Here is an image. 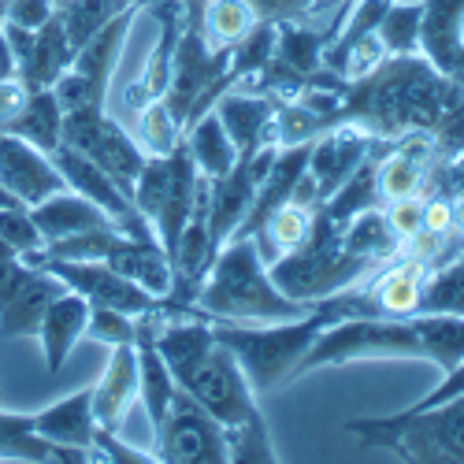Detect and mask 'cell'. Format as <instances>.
Here are the masks:
<instances>
[{"label": "cell", "instance_id": "6da1fadb", "mask_svg": "<svg viewBox=\"0 0 464 464\" xmlns=\"http://www.w3.org/2000/svg\"><path fill=\"white\" fill-rule=\"evenodd\" d=\"M152 342L175 375L179 391H186L201 409H208L227 435V457L242 464H276L279 450L267 431V420L256 405V391L249 386L235 353L216 338L212 320L189 313H160L152 316Z\"/></svg>", "mask_w": 464, "mask_h": 464}, {"label": "cell", "instance_id": "7a4b0ae2", "mask_svg": "<svg viewBox=\"0 0 464 464\" xmlns=\"http://www.w3.org/2000/svg\"><path fill=\"white\" fill-rule=\"evenodd\" d=\"M460 101L464 90L450 82L428 56H386L368 74L345 82L334 123L361 127L379 141H398L405 134H431Z\"/></svg>", "mask_w": 464, "mask_h": 464}, {"label": "cell", "instance_id": "3957f363", "mask_svg": "<svg viewBox=\"0 0 464 464\" xmlns=\"http://www.w3.org/2000/svg\"><path fill=\"white\" fill-rule=\"evenodd\" d=\"M313 304H301L286 297L256 249L253 238H230L219 246L208 276L193 297V313L208 320H227V324H279V320H297Z\"/></svg>", "mask_w": 464, "mask_h": 464}, {"label": "cell", "instance_id": "277c9868", "mask_svg": "<svg viewBox=\"0 0 464 464\" xmlns=\"http://www.w3.org/2000/svg\"><path fill=\"white\" fill-rule=\"evenodd\" d=\"M334 324V313L327 301H313L304 316L297 320H279V324H227L212 320L216 338L227 345L235 361L242 364L246 379L256 394H272L279 386H290L297 379L301 357L316 334Z\"/></svg>", "mask_w": 464, "mask_h": 464}, {"label": "cell", "instance_id": "5b68a950", "mask_svg": "<svg viewBox=\"0 0 464 464\" xmlns=\"http://www.w3.org/2000/svg\"><path fill=\"white\" fill-rule=\"evenodd\" d=\"M375 267H382V264L345 249L338 223L324 208H316L308 238L297 249H290L279 260L267 264V276H272V283L286 297H294L301 304H313V301H324L331 294H342V290L364 283Z\"/></svg>", "mask_w": 464, "mask_h": 464}, {"label": "cell", "instance_id": "8992f818", "mask_svg": "<svg viewBox=\"0 0 464 464\" xmlns=\"http://www.w3.org/2000/svg\"><path fill=\"white\" fill-rule=\"evenodd\" d=\"M345 431L409 464H464V394L420 412L345 420Z\"/></svg>", "mask_w": 464, "mask_h": 464}, {"label": "cell", "instance_id": "52a82bcc", "mask_svg": "<svg viewBox=\"0 0 464 464\" xmlns=\"http://www.w3.org/2000/svg\"><path fill=\"white\" fill-rule=\"evenodd\" d=\"M357 361H423L412 320L394 316H350L327 324L301 357L297 379L316 368H342Z\"/></svg>", "mask_w": 464, "mask_h": 464}, {"label": "cell", "instance_id": "ba28073f", "mask_svg": "<svg viewBox=\"0 0 464 464\" xmlns=\"http://www.w3.org/2000/svg\"><path fill=\"white\" fill-rule=\"evenodd\" d=\"M227 63H230V49H212L201 30L182 26L175 63H171V79H168V90L160 97L171 108L182 134L198 115H205L230 86H235Z\"/></svg>", "mask_w": 464, "mask_h": 464}, {"label": "cell", "instance_id": "9c48e42d", "mask_svg": "<svg viewBox=\"0 0 464 464\" xmlns=\"http://www.w3.org/2000/svg\"><path fill=\"white\" fill-rule=\"evenodd\" d=\"M152 453L164 464H227V435L219 420L186 391H175L160 428L152 431Z\"/></svg>", "mask_w": 464, "mask_h": 464}, {"label": "cell", "instance_id": "30bf717a", "mask_svg": "<svg viewBox=\"0 0 464 464\" xmlns=\"http://www.w3.org/2000/svg\"><path fill=\"white\" fill-rule=\"evenodd\" d=\"M63 145L86 152V157L97 168H104L130 198L134 179L145 164V149L138 145V138H130L120 123H115L104 108L63 111Z\"/></svg>", "mask_w": 464, "mask_h": 464}, {"label": "cell", "instance_id": "8fae6325", "mask_svg": "<svg viewBox=\"0 0 464 464\" xmlns=\"http://www.w3.org/2000/svg\"><path fill=\"white\" fill-rule=\"evenodd\" d=\"M37 267H45L49 276H56L67 290L82 294L90 304H104V308H120L127 316H149L160 313L164 301L152 297L149 290H141L138 283H130L127 276H120L115 267H108L104 260H60V256H42L34 260Z\"/></svg>", "mask_w": 464, "mask_h": 464}, {"label": "cell", "instance_id": "7c38bea8", "mask_svg": "<svg viewBox=\"0 0 464 464\" xmlns=\"http://www.w3.org/2000/svg\"><path fill=\"white\" fill-rule=\"evenodd\" d=\"M0 189L12 201L34 208L63 189V175L49 152H42L12 130H0Z\"/></svg>", "mask_w": 464, "mask_h": 464}, {"label": "cell", "instance_id": "4fadbf2b", "mask_svg": "<svg viewBox=\"0 0 464 464\" xmlns=\"http://www.w3.org/2000/svg\"><path fill=\"white\" fill-rule=\"evenodd\" d=\"M435 164H439V157H435L431 134H405V138L391 141L375 168V186H379L382 205L428 193Z\"/></svg>", "mask_w": 464, "mask_h": 464}, {"label": "cell", "instance_id": "5bb4252c", "mask_svg": "<svg viewBox=\"0 0 464 464\" xmlns=\"http://www.w3.org/2000/svg\"><path fill=\"white\" fill-rule=\"evenodd\" d=\"M375 145H379V138H372V134H364L361 127H350V123L331 127V130H324L313 141V149H308L304 175L313 179L320 201H327L331 193L364 164V157H368Z\"/></svg>", "mask_w": 464, "mask_h": 464}, {"label": "cell", "instance_id": "9a60e30c", "mask_svg": "<svg viewBox=\"0 0 464 464\" xmlns=\"http://www.w3.org/2000/svg\"><path fill=\"white\" fill-rule=\"evenodd\" d=\"M141 8L157 19L160 34H157V45H152V53L145 60V71L138 74V82L127 86V104L130 108H141L149 101L164 97L168 79H171V63H175V49H179V37H182V26H186L179 0H141Z\"/></svg>", "mask_w": 464, "mask_h": 464}, {"label": "cell", "instance_id": "2e32d148", "mask_svg": "<svg viewBox=\"0 0 464 464\" xmlns=\"http://www.w3.org/2000/svg\"><path fill=\"white\" fill-rule=\"evenodd\" d=\"M276 108H279V101H276L272 93L238 90V86H230V90L212 104V111L219 115L223 130L230 134V141H235V149H238V157H253L256 149L276 145V141H272Z\"/></svg>", "mask_w": 464, "mask_h": 464}, {"label": "cell", "instance_id": "e0dca14e", "mask_svg": "<svg viewBox=\"0 0 464 464\" xmlns=\"http://www.w3.org/2000/svg\"><path fill=\"white\" fill-rule=\"evenodd\" d=\"M431 267L423 264L420 256H394L386 260L382 267L364 279V294L372 301V308L379 316H394V320H412L423 304V283H428Z\"/></svg>", "mask_w": 464, "mask_h": 464}, {"label": "cell", "instance_id": "ac0fdd59", "mask_svg": "<svg viewBox=\"0 0 464 464\" xmlns=\"http://www.w3.org/2000/svg\"><path fill=\"white\" fill-rule=\"evenodd\" d=\"M138 401V345H111V357L93 382V420L101 431L127 428L130 405Z\"/></svg>", "mask_w": 464, "mask_h": 464}, {"label": "cell", "instance_id": "d6986e66", "mask_svg": "<svg viewBox=\"0 0 464 464\" xmlns=\"http://www.w3.org/2000/svg\"><path fill=\"white\" fill-rule=\"evenodd\" d=\"M138 12H141V5L123 8L111 23H104L86 45L74 49L71 71L79 74V79H82L101 101H108L111 74H115V67H120V56H123V45H127V37H130V26H134Z\"/></svg>", "mask_w": 464, "mask_h": 464}, {"label": "cell", "instance_id": "ffe728a7", "mask_svg": "<svg viewBox=\"0 0 464 464\" xmlns=\"http://www.w3.org/2000/svg\"><path fill=\"white\" fill-rule=\"evenodd\" d=\"M86 320H90V301L74 290H63L53 297V304L45 308L42 324H37V342H42V357H45V372L60 375V368L67 364V357L74 353V345L86 338Z\"/></svg>", "mask_w": 464, "mask_h": 464}, {"label": "cell", "instance_id": "44dd1931", "mask_svg": "<svg viewBox=\"0 0 464 464\" xmlns=\"http://www.w3.org/2000/svg\"><path fill=\"white\" fill-rule=\"evenodd\" d=\"M104 264L115 267L120 276L149 290L152 297H168L171 294V260L160 246V238H138V235H115L111 249L104 253Z\"/></svg>", "mask_w": 464, "mask_h": 464}, {"label": "cell", "instance_id": "7402d4cb", "mask_svg": "<svg viewBox=\"0 0 464 464\" xmlns=\"http://www.w3.org/2000/svg\"><path fill=\"white\" fill-rule=\"evenodd\" d=\"M0 460H30V464H90L97 460L90 450H71L49 442L34 431V416L0 409Z\"/></svg>", "mask_w": 464, "mask_h": 464}, {"label": "cell", "instance_id": "603a6c76", "mask_svg": "<svg viewBox=\"0 0 464 464\" xmlns=\"http://www.w3.org/2000/svg\"><path fill=\"white\" fill-rule=\"evenodd\" d=\"M198 182H201V171L198 164H193L189 157V149L186 141H179L171 149V179H168V193H164V201H160V212L152 216V230H157V238L171 260V249L182 235V227L193 212V198H198Z\"/></svg>", "mask_w": 464, "mask_h": 464}, {"label": "cell", "instance_id": "cb8c5ba5", "mask_svg": "<svg viewBox=\"0 0 464 464\" xmlns=\"http://www.w3.org/2000/svg\"><path fill=\"white\" fill-rule=\"evenodd\" d=\"M34 416V431L49 439V442H60V446H71V450H90L93 453V435H97V420H93V386H82L45 409L30 412Z\"/></svg>", "mask_w": 464, "mask_h": 464}, {"label": "cell", "instance_id": "d4e9b609", "mask_svg": "<svg viewBox=\"0 0 464 464\" xmlns=\"http://www.w3.org/2000/svg\"><path fill=\"white\" fill-rule=\"evenodd\" d=\"M37 230H42L45 246L49 242H60V238H74V235H86V230H101V227H115V219L97 208L90 198H82V193L74 189H60L53 193V198H45L42 205L30 208Z\"/></svg>", "mask_w": 464, "mask_h": 464}, {"label": "cell", "instance_id": "484cf974", "mask_svg": "<svg viewBox=\"0 0 464 464\" xmlns=\"http://www.w3.org/2000/svg\"><path fill=\"white\" fill-rule=\"evenodd\" d=\"M420 56H428L446 79L464 49V0H420Z\"/></svg>", "mask_w": 464, "mask_h": 464}, {"label": "cell", "instance_id": "4316f807", "mask_svg": "<svg viewBox=\"0 0 464 464\" xmlns=\"http://www.w3.org/2000/svg\"><path fill=\"white\" fill-rule=\"evenodd\" d=\"M71 60H74V45H71V37L60 23V12H56L45 26L34 30V45H30L26 63L19 67V79L26 90H49L71 67Z\"/></svg>", "mask_w": 464, "mask_h": 464}, {"label": "cell", "instance_id": "83f0119b", "mask_svg": "<svg viewBox=\"0 0 464 464\" xmlns=\"http://www.w3.org/2000/svg\"><path fill=\"white\" fill-rule=\"evenodd\" d=\"M37 267V264H34ZM67 286L56 279V276H49L45 267H37V276L0 308V334L5 338H30V334H37V324H42V316H45V308L53 304V297L56 294H63Z\"/></svg>", "mask_w": 464, "mask_h": 464}, {"label": "cell", "instance_id": "f1b7e54d", "mask_svg": "<svg viewBox=\"0 0 464 464\" xmlns=\"http://www.w3.org/2000/svg\"><path fill=\"white\" fill-rule=\"evenodd\" d=\"M182 141H186L193 164H198V171L205 179H219V175H227L230 168L238 164V149H235V141H230V134L223 130L219 115L212 108L186 127Z\"/></svg>", "mask_w": 464, "mask_h": 464}, {"label": "cell", "instance_id": "f546056e", "mask_svg": "<svg viewBox=\"0 0 464 464\" xmlns=\"http://www.w3.org/2000/svg\"><path fill=\"white\" fill-rule=\"evenodd\" d=\"M416 338H420V353L431 368H439V375H446L450 368H457L464 361V316H450V313H416L412 316Z\"/></svg>", "mask_w": 464, "mask_h": 464}, {"label": "cell", "instance_id": "4dcf8cb0", "mask_svg": "<svg viewBox=\"0 0 464 464\" xmlns=\"http://www.w3.org/2000/svg\"><path fill=\"white\" fill-rule=\"evenodd\" d=\"M386 145H391V141H379V145L368 152V157H364V164L320 205L334 223H345L350 216H357V212H364V208H382L379 186H375V168H379V157L386 152Z\"/></svg>", "mask_w": 464, "mask_h": 464}, {"label": "cell", "instance_id": "1f68e13d", "mask_svg": "<svg viewBox=\"0 0 464 464\" xmlns=\"http://www.w3.org/2000/svg\"><path fill=\"white\" fill-rule=\"evenodd\" d=\"M313 216H316V208H304V205H297V201H286L283 208H276L272 216H267L264 227L253 235V242H256L264 264H272V260H279L283 253L297 249V246L308 238V230H313Z\"/></svg>", "mask_w": 464, "mask_h": 464}, {"label": "cell", "instance_id": "d6a6232c", "mask_svg": "<svg viewBox=\"0 0 464 464\" xmlns=\"http://www.w3.org/2000/svg\"><path fill=\"white\" fill-rule=\"evenodd\" d=\"M342 230V246L357 253V256H368L375 264H386L401 253V242L394 238V230L386 227V216L382 208H364L357 216H350L345 223H338Z\"/></svg>", "mask_w": 464, "mask_h": 464}, {"label": "cell", "instance_id": "836d02e7", "mask_svg": "<svg viewBox=\"0 0 464 464\" xmlns=\"http://www.w3.org/2000/svg\"><path fill=\"white\" fill-rule=\"evenodd\" d=\"M8 130L26 138L30 145H37L42 152H53L63 141V108L53 97V90H30L23 111L15 115V123Z\"/></svg>", "mask_w": 464, "mask_h": 464}, {"label": "cell", "instance_id": "e575fe53", "mask_svg": "<svg viewBox=\"0 0 464 464\" xmlns=\"http://www.w3.org/2000/svg\"><path fill=\"white\" fill-rule=\"evenodd\" d=\"M256 26V12L249 0H208L201 15V34L212 49H230Z\"/></svg>", "mask_w": 464, "mask_h": 464}, {"label": "cell", "instance_id": "d590c367", "mask_svg": "<svg viewBox=\"0 0 464 464\" xmlns=\"http://www.w3.org/2000/svg\"><path fill=\"white\" fill-rule=\"evenodd\" d=\"M420 19H423V5L412 0H391L375 26V37L382 42L386 56H416L420 53Z\"/></svg>", "mask_w": 464, "mask_h": 464}, {"label": "cell", "instance_id": "8d00e7d4", "mask_svg": "<svg viewBox=\"0 0 464 464\" xmlns=\"http://www.w3.org/2000/svg\"><path fill=\"white\" fill-rule=\"evenodd\" d=\"M420 313H450V316H464V249L431 267L428 283H423V304Z\"/></svg>", "mask_w": 464, "mask_h": 464}, {"label": "cell", "instance_id": "74e56055", "mask_svg": "<svg viewBox=\"0 0 464 464\" xmlns=\"http://www.w3.org/2000/svg\"><path fill=\"white\" fill-rule=\"evenodd\" d=\"M276 26L279 23H272V19H256V26L242 37V42L230 45L227 71H230V79H235V86L256 79V74L267 67V60H272V53H276Z\"/></svg>", "mask_w": 464, "mask_h": 464}, {"label": "cell", "instance_id": "f35d334b", "mask_svg": "<svg viewBox=\"0 0 464 464\" xmlns=\"http://www.w3.org/2000/svg\"><path fill=\"white\" fill-rule=\"evenodd\" d=\"M130 5H134V0H63V5H60V23H63V30L71 37V45L79 49V45L90 42V37L104 23H111L115 15H120L123 8H130Z\"/></svg>", "mask_w": 464, "mask_h": 464}, {"label": "cell", "instance_id": "ab89813d", "mask_svg": "<svg viewBox=\"0 0 464 464\" xmlns=\"http://www.w3.org/2000/svg\"><path fill=\"white\" fill-rule=\"evenodd\" d=\"M179 141H182V127L175 123L171 108L160 97L138 108V145L145 149V157H168Z\"/></svg>", "mask_w": 464, "mask_h": 464}, {"label": "cell", "instance_id": "60d3db41", "mask_svg": "<svg viewBox=\"0 0 464 464\" xmlns=\"http://www.w3.org/2000/svg\"><path fill=\"white\" fill-rule=\"evenodd\" d=\"M0 238H5L23 260L45 249V238H42V230H37L26 205H0Z\"/></svg>", "mask_w": 464, "mask_h": 464}, {"label": "cell", "instance_id": "b9f144b4", "mask_svg": "<svg viewBox=\"0 0 464 464\" xmlns=\"http://www.w3.org/2000/svg\"><path fill=\"white\" fill-rule=\"evenodd\" d=\"M86 334L101 345H134L138 342V320L120 313V308H104V304H90V320H86Z\"/></svg>", "mask_w": 464, "mask_h": 464}, {"label": "cell", "instance_id": "7bdbcfd3", "mask_svg": "<svg viewBox=\"0 0 464 464\" xmlns=\"http://www.w3.org/2000/svg\"><path fill=\"white\" fill-rule=\"evenodd\" d=\"M382 216H386V227L394 230V238H398L401 246H409V242L420 235V223H423V193H420V198L386 201V205H382Z\"/></svg>", "mask_w": 464, "mask_h": 464}, {"label": "cell", "instance_id": "ee69618b", "mask_svg": "<svg viewBox=\"0 0 464 464\" xmlns=\"http://www.w3.org/2000/svg\"><path fill=\"white\" fill-rule=\"evenodd\" d=\"M93 457L108 460V464H152V460H157V453H152V450H138V446L123 442L120 431H101V428L93 435Z\"/></svg>", "mask_w": 464, "mask_h": 464}, {"label": "cell", "instance_id": "f6af8a7d", "mask_svg": "<svg viewBox=\"0 0 464 464\" xmlns=\"http://www.w3.org/2000/svg\"><path fill=\"white\" fill-rule=\"evenodd\" d=\"M56 12H60L56 0H8L0 19L12 23V26H23V30H37V26H45Z\"/></svg>", "mask_w": 464, "mask_h": 464}, {"label": "cell", "instance_id": "bcb514c9", "mask_svg": "<svg viewBox=\"0 0 464 464\" xmlns=\"http://www.w3.org/2000/svg\"><path fill=\"white\" fill-rule=\"evenodd\" d=\"M256 19H272V23H286V19H308L316 8L313 0H249Z\"/></svg>", "mask_w": 464, "mask_h": 464}, {"label": "cell", "instance_id": "7dc6e473", "mask_svg": "<svg viewBox=\"0 0 464 464\" xmlns=\"http://www.w3.org/2000/svg\"><path fill=\"white\" fill-rule=\"evenodd\" d=\"M26 97H30V90L23 86L19 74H12V79L0 82V130H8L15 123V115L23 111Z\"/></svg>", "mask_w": 464, "mask_h": 464}, {"label": "cell", "instance_id": "c3c4849f", "mask_svg": "<svg viewBox=\"0 0 464 464\" xmlns=\"http://www.w3.org/2000/svg\"><path fill=\"white\" fill-rule=\"evenodd\" d=\"M179 5H182V15H186V26L201 30V15H205V5H208V0H179Z\"/></svg>", "mask_w": 464, "mask_h": 464}, {"label": "cell", "instance_id": "681fc988", "mask_svg": "<svg viewBox=\"0 0 464 464\" xmlns=\"http://www.w3.org/2000/svg\"><path fill=\"white\" fill-rule=\"evenodd\" d=\"M15 74V60H12V49H8V37H5V26H0V82L12 79Z\"/></svg>", "mask_w": 464, "mask_h": 464}, {"label": "cell", "instance_id": "f907efd6", "mask_svg": "<svg viewBox=\"0 0 464 464\" xmlns=\"http://www.w3.org/2000/svg\"><path fill=\"white\" fill-rule=\"evenodd\" d=\"M450 82H457V86L464 90V49H460V56H457V63H453V71H450Z\"/></svg>", "mask_w": 464, "mask_h": 464}, {"label": "cell", "instance_id": "816d5d0a", "mask_svg": "<svg viewBox=\"0 0 464 464\" xmlns=\"http://www.w3.org/2000/svg\"><path fill=\"white\" fill-rule=\"evenodd\" d=\"M0 205H19V201H12V198H8V193H5V189H0Z\"/></svg>", "mask_w": 464, "mask_h": 464}, {"label": "cell", "instance_id": "f5cc1de1", "mask_svg": "<svg viewBox=\"0 0 464 464\" xmlns=\"http://www.w3.org/2000/svg\"><path fill=\"white\" fill-rule=\"evenodd\" d=\"M320 5H324V0H313V8H320Z\"/></svg>", "mask_w": 464, "mask_h": 464}, {"label": "cell", "instance_id": "db71d44e", "mask_svg": "<svg viewBox=\"0 0 464 464\" xmlns=\"http://www.w3.org/2000/svg\"><path fill=\"white\" fill-rule=\"evenodd\" d=\"M56 5H63V0H56Z\"/></svg>", "mask_w": 464, "mask_h": 464}, {"label": "cell", "instance_id": "11a10c76", "mask_svg": "<svg viewBox=\"0 0 464 464\" xmlns=\"http://www.w3.org/2000/svg\"><path fill=\"white\" fill-rule=\"evenodd\" d=\"M134 5H141V0H134Z\"/></svg>", "mask_w": 464, "mask_h": 464}]
</instances>
